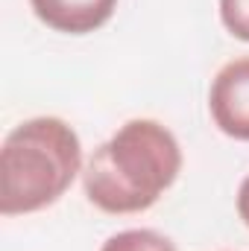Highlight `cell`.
I'll return each instance as SVG.
<instances>
[{
    "label": "cell",
    "mask_w": 249,
    "mask_h": 251,
    "mask_svg": "<svg viewBox=\"0 0 249 251\" xmlns=\"http://www.w3.org/2000/svg\"><path fill=\"white\" fill-rule=\"evenodd\" d=\"M182 164V146L167 126L135 117L94 149L82 170V190L103 213H144L176 184Z\"/></svg>",
    "instance_id": "cell-1"
},
{
    "label": "cell",
    "mask_w": 249,
    "mask_h": 251,
    "mask_svg": "<svg viewBox=\"0 0 249 251\" xmlns=\"http://www.w3.org/2000/svg\"><path fill=\"white\" fill-rule=\"evenodd\" d=\"M82 173V143L62 117L18 123L0 149V213L24 216L56 204Z\"/></svg>",
    "instance_id": "cell-2"
},
{
    "label": "cell",
    "mask_w": 249,
    "mask_h": 251,
    "mask_svg": "<svg viewBox=\"0 0 249 251\" xmlns=\"http://www.w3.org/2000/svg\"><path fill=\"white\" fill-rule=\"evenodd\" d=\"M208 111L226 137L249 143V56L217 70L208 88Z\"/></svg>",
    "instance_id": "cell-3"
},
{
    "label": "cell",
    "mask_w": 249,
    "mask_h": 251,
    "mask_svg": "<svg viewBox=\"0 0 249 251\" xmlns=\"http://www.w3.org/2000/svg\"><path fill=\"white\" fill-rule=\"evenodd\" d=\"M30 9L53 32L88 35L112 21L118 0H30Z\"/></svg>",
    "instance_id": "cell-4"
},
{
    "label": "cell",
    "mask_w": 249,
    "mask_h": 251,
    "mask_svg": "<svg viewBox=\"0 0 249 251\" xmlns=\"http://www.w3.org/2000/svg\"><path fill=\"white\" fill-rule=\"evenodd\" d=\"M100 251H176L173 240L153 228H126L112 234Z\"/></svg>",
    "instance_id": "cell-5"
},
{
    "label": "cell",
    "mask_w": 249,
    "mask_h": 251,
    "mask_svg": "<svg viewBox=\"0 0 249 251\" xmlns=\"http://www.w3.org/2000/svg\"><path fill=\"white\" fill-rule=\"evenodd\" d=\"M220 21L232 38L249 44V0H220Z\"/></svg>",
    "instance_id": "cell-6"
},
{
    "label": "cell",
    "mask_w": 249,
    "mask_h": 251,
    "mask_svg": "<svg viewBox=\"0 0 249 251\" xmlns=\"http://www.w3.org/2000/svg\"><path fill=\"white\" fill-rule=\"evenodd\" d=\"M238 216H241V222L249 228V176L241 181V187H238Z\"/></svg>",
    "instance_id": "cell-7"
}]
</instances>
